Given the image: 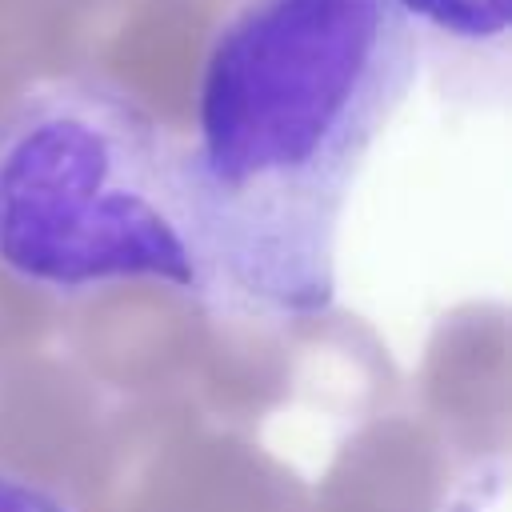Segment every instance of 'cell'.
<instances>
[{
    "label": "cell",
    "mask_w": 512,
    "mask_h": 512,
    "mask_svg": "<svg viewBox=\"0 0 512 512\" xmlns=\"http://www.w3.org/2000/svg\"><path fill=\"white\" fill-rule=\"evenodd\" d=\"M0 512H80L60 488L16 472V468H0Z\"/></svg>",
    "instance_id": "4"
},
{
    "label": "cell",
    "mask_w": 512,
    "mask_h": 512,
    "mask_svg": "<svg viewBox=\"0 0 512 512\" xmlns=\"http://www.w3.org/2000/svg\"><path fill=\"white\" fill-rule=\"evenodd\" d=\"M0 272L56 300L200 296L180 136L120 80L48 76L0 112Z\"/></svg>",
    "instance_id": "2"
},
{
    "label": "cell",
    "mask_w": 512,
    "mask_h": 512,
    "mask_svg": "<svg viewBox=\"0 0 512 512\" xmlns=\"http://www.w3.org/2000/svg\"><path fill=\"white\" fill-rule=\"evenodd\" d=\"M440 100L500 112L512 92V0H388Z\"/></svg>",
    "instance_id": "3"
},
{
    "label": "cell",
    "mask_w": 512,
    "mask_h": 512,
    "mask_svg": "<svg viewBox=\"0 0 512 512\" xmlns=\"http://www.w3.org/2000/svg\"><path fill=\"white\" fill-rule=\"evenodd\" d=\"M420 56L388 0H236L204 48L180 140L196 304L288 328L336 300L352 184Z\"/></svg>",
    "instance_id": "1"
}]
</instances>
